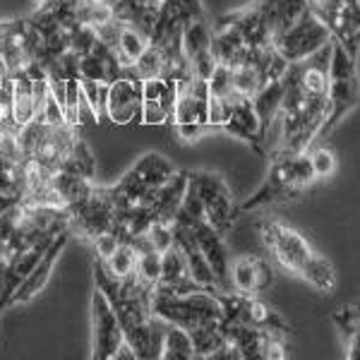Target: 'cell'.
I'll list each match as a JSON object with an SVG mask.
<instances>
[{
    "instance_id": "14",
    "label": "cell",
    "mask_w": 360,
    "mask_h": 360,
    "mask_svg": "<svg viewBox=\"0 0 360 360\" xmlns=\"http://www.w3.org/2000/svg\"><path fill=\"white\" fill-rule=\"evenodd\" d=\"M212 29L205 22V17H193L183 25V32H180V46H183V53L188 60H193L195 56L205 53V51L212 49Z\"/></svg>"
},
{
    "instance_id": "12",
    "label": "cell",
    "mask_w": 360,
    "mask_h": 360,
    "mask_svg": "<svg viewBox=\"0 0 360 360\" xmlns=\"http://www.w3.org/2000/svg\"><path fill=\"white\" fill-rule=\"evenodd\" d=\"M188 176H190V171H176L159 190H156V202L152 209L156 221L173 224L180 205H183L185 190H188Z\"/></svg>"
},
{
    "instance_id": "35",
    "label": "cell",
    "mask_w": 360,
    "mask_h": 360,
    "mask_svg": "<svg viewBox=\"0 0 360 360\" xmlns=\"http://www.w3.org/2000/svg\"><path fill=\"white\" fill-rule=\"evenodd\" d=\"M17 202H22V197H15V195H3V193H0V214H3L5 209H10L13 205H17Z\"/></svg>"
},
{
    "instance_id": "27",
    "label": "cell",
    "mask_w": 360,
    "mask_h": 360,
    "mask_svg": "<svg viewBox=\"0 0 360 360\" xmlns=\"http://www.w3.org/2000/svg\"><path fill=\"white\" fill-rule=\"evenodd\" d=\"M307 156H310L312 171H315L317 178H329L336 171V156H334L332 149L317 147V149H312V152L307 154Z\"/></svg>"
},
{
    "instance_id": "17",
    "label": "cell",
    "mask_w": 360,
    "mask_h": 360,
    "mask_svg": "<svg viewBox=\"0 0 360 360\" xmlns=\"http://www.w3.org/2000/svg\"><path fill=\"white\" fill-rule=\"evenodd\" d=\"M266 84L262 68L255 63H243L233 68V91L243 98H252Z\"/></svg>"
},
{
    "instance_id": "16",
    "label": "cell",
    "mask_w": 360,
    "mask_h": 360,
    "mask_svg": "<svg viewBox=\"0 0 360 360\" xmlns=\"http://www.w3.org/2000/svg\"><path fill=\"white\" fill-rule=\"evenodd\" d=\"M132 168H135V173L149 185V188H161V185L176 173L171 161H168L164 154H156V152L144 154Z\"/></svg>"
},
{
    "instance_id": "3",
    "label": "cell",
    "mask_w": 360,
    "mask_h": 360,
    "mask_svg": "<svg viewBox=\"0 0 360 360\" xmlns=\"http://www.w3.org/2000/svg\"><path fill=\"white\" fill-rule=\"evenodd\" d=\"M190 180L195 183L202 205H205V221L221 236L226 231H231V226L236 221V205L224 178L205 171H190Z\"/></svg>"
},
{
    "instance_id": "11",
    "label": "cell",
    "mask_w": 360,
    "mask_h": 360,
    "mask_svg": "<svg viewBox=\"0 0 360 360\" xmlns=\"http://www.w3.org/2000/svg\"><path fill=\"white\" fill-rule=\"evenodd\" d=\"M231 278H233V288L238 293L252 295V293H262L271 286L274 271H271L269 262L262 257H240L236 259Z\"/></svg>"
},
{
    "instance_id": "36",
    "label": "cell",
    "mask_w": 360,
    "mask_h": 360,
    "mask_svg": "<svg viewBox=\"0 0 360 360\" xmlns=\"http://www.w3.org/2000/svg\"><path fill=\"white\" fill-rule=\"evenodd\" d=\"M5 264H8V257L0 255V293H3V286H5Z\"/></svg>"
},
{
    "instance_id": "32",
    "label": "cell",
    "mask_w": 360,
    "mask_h": 360,
    "mask_svg": "<svg viewBox=\"0 0 360 360\" xmlns=\"http://www.w3.org/2000/svg\"><path fill=\"white\" fill-rule=\"evenodd\" d=\"M176 130H178V135L183 137V139H190V142H193V139L200 137L202 132L207 130V127L200 125V123H185V125H176Z\"/></svg>"
},
{
    "instance_id": "24",
    "label": "cell",
    "mask_w": 360,
    "mask_h": 360,
    "mask_svg": "<svg viewBox=\"0 0 360 360\" xmlns=\"http://www.w3.org/2000/svg\"><path fill=\"white\" fill-rule=\"evenodd\" d=\"M207 86H209V94L219 96V98H229L231 94H236L233 91V68L217 63L214 72L209 75V79H207Z\"/></svg>"
},
{
    "instance_id": "7",
    "label": "cell",
    "mask_w": 360,
    "mask_h": 360,
    "mask_svg": "<svg viewBox=\"0 0 360 360\" xmlns=\"http://www.w3.org/2000/svg\"><path fill=\"white\" fill-rule=\"evenodd\" d=\"M271 250H274V257L278 259V264L288 271H295V274L303 271L307 259L315 252V250L310 248V243H307L298 231L288 229V226H283V224H276V238H274V243H271Z\"/></svg>"
},
{
    "instance_id": "8",
    "label": "cell",
    "mask_w": 360,
    "mask_h": 360,
    "mask_svg": "<svg viewBox=\"0 0 360 360\" xmlns=\"http://www.w3.org/2000/svg\"><path fill=\"white\" fill-rule=\"evenodd\" d=\"M224 130L229 135H236L250 144H255V149L262 152V142H264L262 125H259V118L255 113V106L250 98L231 94V115L224 123Z\"/></svg>"
},
{
    "instance_id": "9",
    "label": "cell",
    "mask_w": 360,
    "mask_h": 360,
    "mask_svg": "<svg viewBox=\"0 0 360 360\" xmlns=\"http://www.w3.org/2000/svg\"><path fill=\"white\" fill-rule=\"evenodd\" d=\"M190 229H193V233H195L200 252L205 255L207 262L212 264L214 276H217V281H219V288L226 291V286H229V255H226L221 233L214 231L207 221H197L190 226Z\"/></svg>"
},
{
    "instance_id": "37",
    "label": "cell",
    "mask_w": 360,
    "mask_h": 360,
    "mask_svg": "<svg viewBox=\"0 0 360 360\" xmlns=\"http://www.w3.org/2000/svg\"><path fill=\"white\" fill-rule=\"evenodd\" d=\"M8 115H10V113H8V111H5V108H3V106H0V123H3V120H5V118H8Z\"/></svg>"
},
{
    "instance_id": "5",
    "label": "cell",
    "mask_w": 360,
    "mask_h": 360,
    "mask_svg": "<svg viewBox=\"0 0 360 360\" xmlns=\"http://www.w3.org/2000/svg\"><path fill=\"white\" fill-rule=\"evenodd\" d=\"M68 238L70 233L68 231H63V233H58L53 238V243H51L49 248H46L44 257L39 259V264L32 269V274H29L25 281L20 283V288L15 291V295L10 298V305H17V303H29L32 298H37V293L44 291V286L49 283L51 274H53V266H56V259L60 257L63 248L68 245Z\"/></svg>"
},
{
    "instance_id": "38",
    "label": "cell",
    "mask_w": 360,
    "mask_h": 360,
    "mask_svg": "<svg viewBox=\"0 0 360 360\" xmlns=\"http://www.w3.org/2000/svg\"><path fill=\"white\" fill-rule=\"evenodd\" d=\"M0 255H5V248H3V240H0Z\"/></svg>"
},
{
    "instance_id": "4",
    "label": "cell",
    "mask_w": 360,
    "mask_h": 360,
    "mask_svg": "<svg viewBox=\"0 0 360 360\" xmlns=\"http://www.w3.org/2000/svg\"><path fill=\"white\" fill-rule=\"evenodd\" d=\"M91 312H94V358L113 360L125 336L113 305L98 288L91 295Z\"/></svg>"
},
{
    "instance_id": "1",
    "label": "cell",
    "mask_w": 360,
    "mask_h": 360,
    "mask_svg": "<svg viewBox=\"0 0 360 360\" xmlns=\"http://www.w3.org/2000/svg\"><path fill=\"white\" fill-rule=\"evenodd\" d=\"M360 101V79L356 72V53L346 49L341 41L332 39V63H329V91L327 103L329 113L324 120L322 135L332 132L346 113H351Z\"/></svg>"
},
{
    "instance_id": "21",
    "label": "cell",
    "mask_w": 360,
    "mask_h": 360,
    "mask_svg": "<svg viewBox=\"0 0 360 360\" xmlns=\"http://www.w3.org/2000/svg\"><path fill=\"white\" fill-rule=\"evenodd\" d=\"M82 94L89 101L91 111L98 120H108V82H96V79H79Z\"/></svg>"
},
{
    "instance_id": "26",
    "label": "cell",
    "mask_w": 360,
    "mask_h": 360,
    "mask_svg": "<svg viewBox=\"0 0 360 360\" xmlns=\"http://www.w3.org/2000/svg\"><path fill=\"white\" fill-rule=\"evenodd\" d=\"M79 79H96V82H108V72L103 60L94 53L79 56Z\"/></svg>"
},
{
    "instance_id": "6",
    "label": "cell",
    "mask_w": 360,
    "mask_h": 360,
    "mask_svg": "<svg viewBox=\"0 0 360 360\" xmlns=\"http://www.w3.org/2000/svg\"><path fill=\"white\" fill-rule=\"evenodd\" d=\"M142 113V82L118 77L108 84V120L125 125L139 120Z\"/></svg>"
},
{
    "instance_id": "29",
    "label": "cell",
    "mask_w": 360,
    "mask_h": 360,
    "mask_svg": "<svg viewBox=\"0 0 360 360\" xmlns=\"http://www.w3.org/2000/svg\"><path fill=\"white\" fill-rule=\"evenodd\" d=\"M37 118H41L44 123H49V125L68 123V120H65V108L60 106V101H58V98L51 94V91H49V96H46V103H44L41 113H39Z\"/></svg>"
},
{
    "instance_id": "19",
    "label": "cell",
    "mask_w": 360,
    "mask_h": 360,
    "mask_svg": "<svg viewBox=\"0 0 360 360\" xmlns=\"http://www.w3.org/2000/svg\"><path fill=\"white\" fill-rule=\"evenodd\" d=\"M300 276L307 278V281L312 283L315 288L319 291H332L334 283H336V276H334V269L332 264L327 262V257H322V255L312 252V257L307 259V264L303 266V271H300Z\"/></svg>"
},
{
    "instance_id": "28",
    "label": "cell",
    "mask_w": 360,
    "mask_h": 360,
    "mask_svg": "<svg viewBox=\"0 0 360 360\" xmlns=\"http://www.w3.org/2000/svg\"><path fill=\"white\" fill-rule=\"evenodd\" d=\"M144 233H147L152 248L159 250V252H166L168 248H173V224L154 221L147 231H144Z\"/></svg>"
},
{
    "instance_id": "34",
    "label": "cell",
    "mask_w": 360,
    "mask_h": 360,
    "mask_svg": "<svg viewBox=\"0 0 360 360\" xmlns=\"http://www.w3.org/2000/svg\"><path fill=\"white\" fill-rule=\"evenodd\" d=\"M137 360V356H135V351H132V346L127 344V341L123 339V344L118 346V351H115V360Z\"/></svg>"
},
{
    "instance_id": "10",
    "label": "cell",
    "mask_w": 360,
    "mask_h": 360,
    "mask_svg": "<svg viewBox=\"0 0 360 360\" xmlns=\"http://www.w3.org/2000/svg\"><path fill=\"white\" fill-rule=\"evenodd\" d=\"M255 8L262 15V22L271 37V44H274L305 10H310L307 8V0H257Z\"/></svg>"
},
{
    "instance_id": "31",
    "label": "cell",
    "mask_w": 360,
    "mask_h": 360,
    "mask_svg": "<svg viewBox=\"0 0 360 360\" xmlns=\"http://www.w3.org/2000/svg\"><path fill=\"white\" fill-rule=\"evenodd\" d=\"M118 243H120V238L115 236L113 231H106V233H101V236L94 238V250H96L98 257L106 259V257H111V255L115 252Z\"/></svg>"
},
{
    "instance_id": "25",
    "label": "cell",
    "mask_w": 360,
    "mask_h": 360,
    "mask_svg": "<svg viewBox=\"0 0 360 360\" xmlns=\"http://www.w3.org/2000/svg\"><path fill=\"white\" fill-rule=\"evenodd\" d=\"M94 44H96V32H94V27H89V25H77L75 29H70V49H72L77 56L91 53Z\"/></svg>"
},
{
    "instance_id": "22",
    "label": "cell",
    "mask_w": 360,
    "mask_h": 360,
    "mask_svg": "<svg viewBox=\"0 0 360 360\" xmlns=\"http://www.w3.org/2000/svg\"><path fill=\"white\" fill-rule=\"evenodd\" d=\"M166 70V56L161 49L149 44L144 49V53L135 60V72L139 79H152V77H161Z\"/></svg>"
},
{
    "instance_id": "18",
    "label": "cell",
    "mask_w": 360,
    "mask_h": 360,
    "mask_svg": "<svg viewBox=\"0 0 360 360\" xmlns=\"http://www.w3.org/2000/svg\"><path fill=\"white\" fill-rule=\"evenodd\" d=\"M147 46H149V39L144 37L142 32H137V29L130 25H123V29H120V39H118V49H115V56H118L120 65L123 68L132 65V63L144 53Z\"/></svg>"
},
{
    "instance_id": "23",
    "label": "cell",
    "mask_w": 360,
    "mask_h": 360,
    "mask_svg": "<svg viewBox=\"0 0 360 360\" xmlns=\"http://www.w3.org/2000/svg\"><path fill=\"white\" fill-rule=\"evenodd\" d=\"M137 278L147 286H156L161 278V252L159 250H144V252H137V269H135Z\"/></svg>"
},
{
    "instance_id": "30",
    "label": "cell",
    "mask_w": 360,
    "mask_h": 360,
    "mask_svg": "<svg viewBox=\"0 0 360 360\" xmlns=\"http://www.w3.org/2000/svg\"><path fill=\"white\" fill-rule=\"evenodd\" d=\"M139 123H144V125H164V123H168V113L164 111L161 101H142Z\"/></svg>"
},
{
    "instance_id": "15",
    "label": "cell",
    "mask_w": 360,
    "mask_h": 360,
    "mask_svg": "<svg viewBox=\"0 0 360 360\" xmlns=\"http://www.w3.org/2000/svg\"><path fill=\"white\" fill-rule=\"evenodd\" d=\"M161 358L164 360H195V346L190 332L178 324H166L164 344H161Z\"/></svg>"
},
{
    "instance_id": "2",
    "label": "cell",
    "mask_w": 360,
    "mask_h": 360,
    "mask_svg": "<svg viewBox=\"0 0 360 360\" xmlns=\"http://www.w3.org/2000/svg\"><path fill=\"white\" fill-rule=\"evenodd\" d=\"M332 41V29L317 13L305 10L286 32L274 41V49L286 58L288 63H298L303 58L312 56L324 44Z\"/></svg>"
},
{
    "instance_id": "20",
    "label": "cell",
    "mask_w": 360,
    "mask_h": 360,
    "mask_svg": "<svg viewBox=\"0 0 360 360\" xmlns=\"http://www.w3.org/2000/svg\"><path fill=\"white\" fill-rule=\"evenodd\" d=\"M103 264H106V269L111 271V274L120 276V278L135 274V269H137V250H135V245H132L130 240L118 243L115 252L111 255V257L103 259Z\"/></svg>"
},
{
    "instance_id": "13",
    "label": "cell",
    "mask_w": 360,
    "mask_h": 360,
    "mask_svg": "<svg viewBox=\"0 0 360 360\" xmlns=\"http://www.w3.org/2000/svg\"><path fill=\"white\" fill-rule=\"evenodd\" d=\"M250 101H252L255 113H257L259 125H262V135L266 139V135H269V127L274 125L278 108H281V101H283V77L266 82L257 94L250 98Z\"/></svg>"
},
{
    "instance_id": "33",
    "label": "cell",
    "mask_w": 360,
    "mask_h": 360,
    "mask_svg": "<svg viewBox=\"0 0 360 360\" xmlns=\"http://www.w3.org/2000/svg\"><path fill=\"white\" fill-rule=\"evenodd\" d=\"M348 339H351L348 341V358L360 360V329H356Z\"/></svg>"
}]
</instances>
